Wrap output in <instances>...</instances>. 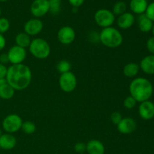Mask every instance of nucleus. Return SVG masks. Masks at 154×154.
I'll list each match as a JSON object with an SVG mask.
<instances>
[{
  "label": "nucleus",
  "instance_id": "4c0bfd02",
  "mask_svg": "<svg viewBox=\"0 0 154 154\" xmlns=\"http://www.w3.org/2000/svg\"><path fill=\"white\" fill-rule=\"evenodd\" d=\"M152 32H153V35H154V23H153V28H152Z\"/></svg>",
  "mask_w": 154,
  "mask_h": 154
},
{
  "label": "nucleus",
  "instance_id": "4468645a",
  "mask_svg": "<svg viewBox=\"0 0 154 154\" xmlns=\"http://www.w3.org/2000/svg\"><path fill=\"white\" fill-rule=\"evenodd\" d=\"M135 16L132 13L125 12L123 14L120 15L117 20V23L119 28L122 29H128L131 28L135 23Z\"/></svg>",
  "mask_w": 154,
  "mask_h": 154
},
{
  "label": "nucleus",
  "instance_id": "6e6552de",
  "mask_svg": "<svg viewBox=\"0 0 154 154\" xmlns=\"http://www.w3.org/2000/svg\"><path fill=\"white\" fill-rule=\"evenodd\" d=\"M7 54L11 65L22 64L26 58V50L15 45L8 50Z\"/></svg>",
  "mask_w": 154,
  "mask_h": 154
},
{
  "label": "nucleus",
  "instance_id": "ddd939ff",
  "mask_svg": "<svg viewBox=\"0 0 154 154\" xmlns=\"http://www.w3.org/2000/svg\"><path fill=\"white\" fill-rule=\"evenodd\" d=\"M138 114L144 120H151L154 117V103L150 100L141 102L138 107Z\"/></svg>",
  "mask_w": 154,
  "mask_h": 154
},
{
  "label": "nucleus",
  "instance_id": "473e14b6",
  "mask_svg": "<svg viewBox=\"0 0 154 154\" xmlns=\"http://www.w3.org/2000/svg\"><path fill=\"white\" fill-rule=\"evenodd\" d=\"M69 2L73 8H79L84 2V0H69Z\"/></svg>",
  "mask_w": 154,
  "mask_h": 154
},
{
  "label": "nucleus",
  "instance_id": "f704fd0d",
  "mask_svg": "<svg viewBox=\"0 0 154 154\" xmlns=\"http://www.w3.org/2000/svg\"><path fill=\"white\" fill-rule=\"evenodd\" d=\"M8 63L9 60L7 53H3V54H0V63L3 65H6Z\"/></svg>",
  "mask_w": 154,
  "mask_h": 154
},
{
  "label": "nucleus",
  "instance_id": "2f4dec72",
  "mask_svg": "<svg viewBox=\"0 0 154 154\" xmlns=\"http://www.w3.org/2000/svg\"><path fill=\"white\" fill-rule=\"evenodd\" d=\"M147 50L152 55H154V36L153 37L150 38L147 41V44H146Z\"/></svg>",
  "mask_w": 154,
  "mask_h": 154
},
{
  "label": "nucleus",
  "instance_id": "39448f33",
  "mask_svg": "<svg viewBox=\"0 0 154 154\" xmlns=\"http://www.w3.org/2000/svg\"><path fill=\"white\" fill-rule=\"evenodd\" d=\"M23 120L17 114H10L2 120V126L5 133L14 134L21 129Z\"/></svg>",
  "mask_w": 154,
  "mask_h": 154
},
{
  "label": "nucleus",
  "instance_id": "f03ea898",
  "mask_svg": "<svg viewBox=\"0 0 154 154\" xmlns=\"http://www.w3.org/2000/svg\"><path fill=\"white\" fill-rule=\"evenodd\" d=\"M129 93L137 102L149 100L153 93V87L150 81L144 78H136L129 84Z\"/></svg>",
  "mask_w": 154,
  "mask_h": 154
},
{
  "label": "nucleus",
  "instance_id": "58836bf2",
  "mask_svg": "<svg viewBox=\"0 0 154 154\" xmlns=\"http://www.w3.org/2000/svg\"><path fill=\"white\" fill-rule=\"evenodd\" d=\"M2 134H3V133H2V129H0V136H1V135H2Z\"/></svg>",
  "mask_w": 154,
  "mask_h": 154
},
{
  "label": "nucleus",
  "instance_id": "9d476101",
  "mask_svg": "<svg viewBox=\"0 0 154 154\" xmlns=\"http://www.w3.org/2000/svg\"><path fill=\"white\" fill-rule=\"evenodd\" d=\"M49 9L48 0H34L30 7L32 14L35 17V18L45 16L49 12Z\"/></svg>",
  "mask_w": 154,
  "mask_h": 154
},
{
  "label": "nucleus",
  "instance_id": "e433bc0d",
  "mask_svg": "<svg viewBox=\"0 0 154 154\" xmlns=\"http://www.w3.org/2000/svg\"><path fill=\"white\" fill-rule=\"evenodd\" d=\"M7 84V81H6V78H0V87L2 85H4V84Z\"/></svg>",
  "mask_w": 154,
  "mask_h": 154
},
{
  "label": "nucleus",
  "instance_id": "412c9836",
  "mask_svg": "<svg viewBox=\"0 0 154 154\" xmlns=\"http://www.w3.org/2000/svg\"><path fill=\"white\" fill-rule=\"evenodd\" d=\"M30 36L25 32H20L15 37V43L16 45L23 48H27L29 47L31 43Z\"/></svg>",
  "mask_w": 154,
  "mask_h": 154
},
{
  "label": "nucleus",
  "instance_id": "0eeeda50",
  "mask_svg": "<svg viewBox=\"0 0 154 154\" xmlns=\"http://www.w3.org/2000/svg\"><path fill=\"white\" fill-rule=\"evenodd\" d=\"M78 81L75 74L72 72L61 74L59 78V86L65 93H72L76 89Z\"/></svg>",
  "mask_w": 154,
  "mask_h": 154
},
{
  "label": "nucleus",
  "instance_id": "f257e3e1",
  "mask_svg": "<svg viewBox=\"0 0 154 154\" xmlns=\"http://www.w3.org/2000/svg\"><path fill=\"white\" fill-rule=\"evenodd\" d=\"M32 78L31 69L23 63L9 66L5 77L7 83L15 91L26 90L31 84Z\"/></svg>",
  "mask_w": 154,
  "mask_h": 154
},
{
  "label": "nucleus",
  "instance_id": "6ab92c4d",
  "mask_svg": "<svg viewBox=\"0 0 154 154\" xmlns=\"http://www.w3.org/2000/svg\"><path fill=\"white\" fill-rule=\"evenodd\" d=\"M138 26L140 31L142 32H149L152 30L153 22L150 20L145 15V14H140L138 18Z\"/></svg>",
  "mask_w": 154,
  "mask_h": 154
},
{
  "label": "nucleus",
  "instance_id": "9b49d317",
  "mask_svg": "<svg viewBox=\"0 0 154 154\" xmlns=\"http://www.w3.org/2000/svg\"><path fill=\"white\" fill-rule=\"evenodd\" d=\"M44 27L43 22L38 18H32L29 20L24 24V32L29 36L38 35L42 31Z\"/></svg>",
  "mask_w": 154,
  "mask_h": 154
},
{
  "label": "nucleus",
  "instance_id": "c756f323",
  "mask_svg": "<svg viewBox=\"0 0 154 154\" xmlns=\"http://www.w3.org/2000/svg\"><path fill=\"white\" fill-rule=\"evenodd\" d=\"M123 119L121 114L118 111H114L111 114V120L114 124L117 125Z\"/></svg>",
  "mask_w": 154,
  "mask_h": 154
},
{
  "label": "nucleus",
  "instance_id": "4be33fe9",
  "mask_svg": "<svg viewBox=\"0 0 154 154\" xmlns=\"http://www.w3.org/2000/svg\"><path fill=\"white\" fill-rule=\"evenodd\" d=\"M15 90L8 84H5L0 87V99L8 100L14 96Z\"/></svg>",
  "mask_w": 154,
  "mask_h": 154
},
{
  "label": "nucleus",
  "instance_id": "f8f14e48",
  "mask_svg": "<svg viewBox=\"0 0 154 154\" xmlns=\"http://www.w3.org/2000/svg\"><path fill=\"white\" fill-rule=\"evenodd\" d=\"M136 127V122L132 117H124L117 125V129L118 132L123 135H129V134L135 132Z\"/></svg>",
  "mask_w": 154,
  "mask_h": 154
},
{
  "label": "nucleus",
  "instance_id": "393cba45",
  "mask_svg": "<svg viewBox=\"0 0 154 154\" xmlns=\"http://www.w3.org/2000/svg\"><path fill=\"white\" fill-rule=\"evenodd\" d=\"M21 129H22L23 132L25 134H27V135H32V134H33L35 132L36 126L32 121L26 120V121L23 122Z\"/></svg>",
  "mask_w": 154,
  "mask_h": 154
},
{
  "label": "nucleus",
  "instance_id": "dca6fc26",
  "mask_svg": "<svg viewBox=\"0 0 154 154\" xmlns=\"http://www.w3.org/2000/svg\"><path fill=\"white\" fill-rule=\"evenodd\" d=\"M86 146H87L86 151L89 154H105V146L99 140H90L87 142Z\"/></svg>",
  "mask_w": 154,
  "mask_h": 154
},
{
  "label": "nucleus",
  "instance_id": "b1692460",
  "mask_svg": "<svg viewBox=\"0 0 154 154\" xmlns=\"http://www.w3.org/2000/svg\"><path fill=\"white\" fill-rule=\"evenodd\" d=\"M72 65L70 62L66 60H62L57 64V70L60 74H64L66 72H71Z\"/></svg>",
  "mask_w": 154,
  "mask_h": 154
},
{
  "label": "nucleus",
  "instance_id": "c9c22d12",
  "mask_svg": "<svg viewBox=\"0 0 154 154\" xmlns=\"http://www.w3.org/2000/svg\"><path fill=\"white\" fill-rule=\"evenodd\" d=\"M6 45V39L2 34L0 33V51H2Z\"/></svg>",
  "mask_w": 154,
  "mask_h": 154
},
{
  "label": "nucleus",
  "instance_id": "2eb2a0df",
  "mask_svg": "<svg viewBox=\"0 0 154 154\" xmlns=\"http://www.w3.org/2000/svg\"><path fill=\"white\" fill-rule=\"evenodd\" d=\"M17 144V139L12 134L5 133L0 136V148L9 150L14 148Z\"/></svg>",
  "mask_w": 154,
  "mask_h": 154
},
{
  "label": "nucleus",
  "instance_id": "aec40b11",
  "mask_svg": "<svg viewBox=\"0 0 154 154\" xmlns=\"http://www.w3.org/2000/svg\"><path fill=\"white\" fill-rule=\"evenodd\" d=\"M140 66L136 63H129L123 67V75L127 78H134L138 74Z\"/></svg>",
  "mask_w": 154,
  "mask_h": 154
},
{
  "label": "nucleus",
  "instance_id": "ea45409f",
  "mask_svg": "<svg viewBox=\"0 0 154 154\" xmlns=\"http://www.w3.org/2000/svg\"><path fill=\"white\" fill-rule=\"evenodd\" d=\"M8 0H0V2H7Z\"/></svg>",
  "mask_w": 154,
  "mask_h": 154
},
{
  "label": "nucleus",
  "instance_id": "a211bd4d",
  "mask_svg": "<svg viewBox=\"0 0 154 154\" xmlns=\"http://www.w3.org/2000/svg\"><path fill=\"white\" fill-rule=\"evenodd\" d=\"M148 6L147 0H131L129 7L131 11L136 14H142L145 13Z\"/></svg>",
  "mask_w": 154,
  "mask_h": 154
},
{
  "label": "nucleus",
  "instance_id": "bb28decb",
  "mask_svg": "<svg viewBox=\"0 0 154 154\" xmlns=\"http://www.w3.org/2000/svg\"><path fill=\"white\" fill-rule=\"evenodd\" d=\"M11 26L10 22L5 17H0V33L4 34L7 32Z\"/></svg>",
  "mask_w": 154,
  "mask_h": 154
},
{
  "label": "nucleus",
  "instance_id": "a19ab883",
  "mask_svg": "<svg viewBox=\"0 0 154 154\" xmlns=\"http://www.w3.org/2000/svg\"><path fill=\"white\" fill-rule=\"evenodd\" d=\"M1 14H2V10L1 8H0V17H1Z\"/></svg>",
  "mask_w": 154,
  "mask_h": 154
},
{
  "label": "nucleus",
  "instance_id": "a878e982",
  "mask_svg": "<svg viewBox=\"0 0 154 154\" xmlns=\"http://www.w3.org/2000/svg\"><path fill=\"white\" fill-rule=\"evenodd\" d=\"M49 2V12L54 15L58 14L61 11L62 0H48Z\"/></svg>",
  "mask_w": 154,
  "mask_h": 154
},
{
  "label": "nucleus",
  "instance_id": "cd10ccee",
  "mask_svg": "<svg viewBox=\"0 0 154 154\" xmlns=\"http://www.w3.org/2000/svg\"><path fill=\"white\" fill-rule=\"evenodd\" d=\"M136 104H137V101L134 99L132 96H129L124 99L123 101V105H124L125 108L126 109H133L135 106H136Z\"/></svg>",
  "mask_w": 154,
  "mask_h": 154
},
{
  "label": "nucleus",
  "instance_id": "f3484780",
  "mask_svg": "<svg viewBox=\"0 0 154 154\" xmlns=\"http://www.w3.org/2000/svg\"><path fill=\"white\" fill-rule=\"evenodd\" d=\"M140 69L147 75H154V55L144 57L140 63Z\"/></svg>",
  "mask_w": 154,
  "mask_h": 154
},
{
  "label": "nucleus",
  "instance_id": "7c9ffc66",
  "mask_svg": "<svg viewBox=\"0 0 154 154\" xmlns=\"http://www.w3.org/2000/svg\"><path fill=\"white\" fill-rule=\"evenodd\" d=\"M87 150V146L84 143L78 142L75 145V152L78 153H83Z\"/></svg>",
  "mask_w": 154,
  "mask_h": 154
},
{
  "label": "nucleus",
  "instance_id": "20e7f679",
  "mask_svg": "<svg viewBox=\"0 0 154 154\" xmlns=\"http://www.w3.org/2000/svg\"><path fill=\"white\" fill-rule=\"evenodd\" d=\"M29 52L35 58L38 60H45L51 54V46L45 39L42 38H35L31 41Z\"/></svg>",
  "mask_w": 154,
  "mask_h": 154
},
{
  "label": "nucleus",
  "instance_id": "1a4fd4ad",
  "mask_svg": "<svg viewBox=\"0 0 154 154\" xmlns=\"http://www.w3.org/2000/svg\"><path fill=\"white\" fill-rule=\"evenodd\" d=\"M76 38V32L72 27L65 26L61 27L57 32V39L64 45H71Z\"/></svg>",
  "mask_w": 154,
  "mask_h": 154
},
{
  "label": "nucleus",
  "instance_id": "5701e85b",
  "mask_svg": "<svg viewBox=\"0 0 154 154\" xmlns=\"http://www.w3.org/2000/svg\"><path fill=\"white\" fill-rule=\"evenodd\" d=\"M126 9H127V6L126 3L123 1H118L113 6L112 12L114 15L120 16L126 12Z\"/></svg>",
  "mask_w": 154,
  "mask_h": 154
},
{
  "label": "nucleus",
  "instance_id": "72a5a7b5",
  "mask_svg": "<svg viewBox=\"0 0 154 154\" xmlns=\"http://www.w3.org/2000/svg\"><path fill=\"white\" fill-rule=\"evenodd\" d=\"M8 72V68L5 65H3L0 63V78H4L6 77Z\"/></svg>",
  "mask_w": 154,
  "mask_h": 154
},
{
  "label": "nucleus",
  "instance_id": "423d86ee",
  "mask_svg": "<svg viewBox=\"0 0 154 154\" xmlns=\"http://www.w3.org/2000/svg\"><path fill=\"white\" fill-rule=\"evenodd\" d=\"M94 20L96 23L102 28L111 27L115 21V15L108 9L102 8L95 13Z\"/></svg>",
  "mask_w": 154,
  "mask_h": 154
},
{
  "label": "nucleus",
  "instance_id": "7ed1b4c3",
  "mask_svg": "<svg viewBox=\"0 0 154 154\" xmlns=\"http://www.w3.org/2000/svg\"><path fill=\"white\" fill-rule=\"evenodd\" d=\"M99 42L108 48H117L122 45L123 37L122 33L114 27L102 29L99 33Z\"/></svg>",
  "mask_w": 154,
  "mask_h": 154
},
{
  "label": "nucleus",
  "instance_id": "c85d7f7f",
  "mask_svg": "<svg viewBox=\"0 0 154 154\" xmlns=\"http://www.w3.org/2000/svg\"><path fill=\"white\" fill-rule=\"evenodd\" d=\"M145 15L153 22H154V2L148 5L147 10L145 11Z\"/></svg>",
  "mask_w": 154,
  "mask_h": 154
}]
</instances>
